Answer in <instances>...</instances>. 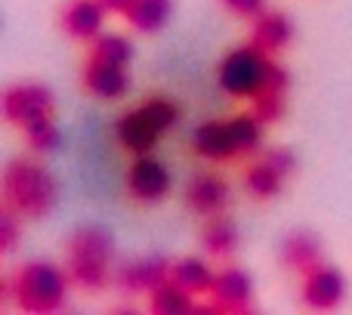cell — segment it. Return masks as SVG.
Wrapping results in <instances>:
<instances>
[{
	"instance_id": "obj_1",
	"label": "cell",
	"mask_w": 352,
	"mask_h": 315,
	"mask_svg": "<svg viewBox=\"0 0 352 315\" xmlns=\"http://www.w3.org/2000/svg\"><path fill=\"white\" fill-rule=\"evenodd\" d=\"M3 204L19 217H47L56 207V180L43 164L31 158H12L3 170Z\"/></svg>"
},
{
	"instance_id": "obj_2",
	"label": "cell",
	"mask_w": 352,
	"mask_h": 315,
	"mask_svg": "<svg viewBox=\"0 0 352 315\" xmlns=\"http://www.w3.org/2000/svg\"><path fill=\"white\" fill-rule=\"evenodd\" d=\"M65 279L59 266L47 260H31L16 279L3 281V300H12L25 312H56L65 303Z\"/></svg>"
},
{
	"instance_id": "obj_3",
	"label": "cell",
	"mask_w": 352,
	"mask_h": 315,
	"mask_svg": "<svg viewBox=\"0 0 352 315\" xmlns=\"http://www.w3.org/2000/svg\"><path fill=\"white\" fill-rule=\"evenodd\" d=\"M115 254V241L102 226H80L68 238L65 275L84 291H99L109 285V266Z\"/></svg>"
},
{
	"instance_id": "obj_4",
	"label": "cell",
	"mask_w": 352,
	"mask_h": 315,
	"mask_svg": "<svg viewBox=\"0 0 352 315\" xmlns=\"http://www.w3.org/2000/svg\"><path fill=\"white\" fill-rule=\"evenodd\" d=\"M266 68H269L266 53L256 50L254 43L241 50H232L226 56L223 68H219V84L232 96H256L263 80H266Z\"/></svg>"
},
{
	"instance_id": "obj_5",
	"label": "cell",
	"mask_w": 352,
	"mask_h": 315,
	"mask_svg": "<svg viewBox=\"0 0 352 315\" xmlns=\"http://www.w3.org/2000/svg\"><path fill=\"white\" fill-rule=\"evenodd\" d=\"M3 115L19 127L37 118H47L53 115V93L43 84H12L3 93Z\"/></svg>"
},
{
	"instance_id": "obj_6",
	"label": "cell",
	"mask_w": 352,
	"mask_h": 315,
	"mask_svg": "<svg viewBox=\"0 0 352 315\" xmlns=\"http://www.w3.org/2000/svg\"><path fill=\"white\" fill-rule=\"evenodd\" d=\"M213 306L207 312H235L244 315L254 309V287H250L248 272L241 269H223V272L213 279Z\"/></svg>"
},
{
	"instance_id": "obj_7",
	"label": "cell",
	"mask_w": 352,
	"mask_h": 315,
	"mask_svg": "<svg viewBox=\"0 0 352 315\" xmlns=\"http://www.w3.org/2000/svg\"><path fill=\"white\" fill-rule=\"evenodd\" d=\"M346 294V285H343V275L337 272L334 266H322L318 263L316 269L306 272V281H303V303L309 309H337Z\"/></svg>"
},
{
	"instance_id": "obj_8",
	"label": "cell",
	"mask_w": 352,
	"mask_h": 315,
	"mask_svg": "<svg viewBox=\"0 0 352 315\" xmlns=\"http://www.w3.org/2000/svg\"><path fill=\"white\" fill-rule=\"evenodd\" d=\"M105 12L109 10L102 6V0H65L59 10V25L68 37L87 41L102 31Z\"/></svg>"
},
{
	"instance_id": "obj_9",
	"label": "cell",
	"mask_w": 352,
	"mask_h": 315,
	"mask_svg": "<svg viewBox=\"0 0 352 315\" xmlns=\"http://www.w3.org/2000/svg\"><path fill=\"white\" fill-rule=\"evenodd\" d=\"M161 133H164V130L155 124V118L146 111V105L127 111V115L118 121V140L133 155H148L155 149V142L161 140Z\"/></svg>"
},
{
	"instance_id": "obj_10",
	"label": "cell",
	"mask_w": 352,
	"mask_h": 315,
	"mask_svg": "<svg viewBox=\"0 0 352 315\" xmlns=\"http://www.w3.org/2000/svg\"><path fill=\"white\" fill-rule=\"evenodd\" d=\"M170 263L164 257H140V260H130L118 269V281H121L124 291H155L158 285H164L170 279Z\"/></svg>"
},
{
	"instance_id": "obj_11",
	"label": "cell",
	"mask_w": 352,
	"mask_h": 315,
	"mask_svg": "<svg viewBox=\"0 0 352 315\" xmlns=\"http://www.w3.org/2000/svg\"><path fill=\"white\" fill-rule=\"evenodd\" d=\"M170 188V173L167 167L152 155L136 158V164L130 167V192L140 201H158Z\"/></svg>"
},
{
	"instance_id": "obj_12",
	"label": "cell",
	"mask_w": 352,
	"mask_h": 315,
	"mask_svg": "<svg viewBox=\"0 0 352 315\" xmlns=\"http://www.w3.org/2000/svg\"><path fill=\"white\" fill-rule=\"evenodd\" d=\"M291 37H294V25L281 10H263L260 16L254 19L250 43H254L256 50H263L266 56L285 50L287 43H291Z\"/></svg>"
},
{
	"instance_id": "obj_13",
	"label": "cell",
	"mask_w": 352,
	"mask_h": 315,
	"mask_svg": "<svg viewBox=\"0 0 352 315\" xmlns=\"http://www.w3.org/2000/svg\"><path fill=\"white\" fill-rule=\"evenodd\" d=\"M84 84L93 96L99 99H118L127 93L130 78H127V65H115V62H102V59H93L87 62L84 68Z\"/></svg>"
},
{
	"instance_id": "obj_14",
	"label": "cell",
	"mask_w": 352,
	"mask_h": 315,
	"mask_svg": "<svg viewBox=\"0 0 352 315\" xmlns=\"http://www.w3.org/2000/svg\"><path fill=\"white\" fill-rule=\"evenodd\" d=\"M186 201L195 213H204V217H213V213L223 210V204L229 201V188L219 176L213 173H198L186 188Z\"/></svg>"
},
{
	"instance_id": "obj_15",
	"label": "cell",
	"mask_w": 352,
	"mask_h": 315,
	"mask_svg": "<svg viewBox=\"0 0 352 315\" xmlns=\"http://www.w3.org/2000/svg\"><path fill=\"white\" fill-rule=\"evenodd\" d=\"M281 260H285V266L294 269V272H309V269H316L318 263H322V241H318V235H312V232H306V229L291 232V235L285 238V244H281Z\"/></svg>"
},
{
	"instance_id": "obj_16",
	"label": "cell",
	"mask_w": 352,
	"mask_h": 315,
	"mask_svg": "<svg viewBox=\"0 0 352 315\" xmlns=\"http://www.w3.org/2000/svg\"><path fill=\"white\" fill-rule=\"evenodd\" d=\"M192 146L198 155H204L207 161H226L238 152L235 136H232V127L223 121H207L195 130Z\"/></svg>"
},
{
	"instance_id": "obj_17",
	"label": "cell",
	"mask_w": 352,
	"mask_h": 315,
	"mask_svg": "<svg viewBox=\"0 0 352 315\" xmlns=\"http://www.w3.org/2000/svg\"><path fill=\"white\" fill-rule=\"evenodd\" d=\"M285 180L287 176L281 173L269 158H263V161H256L248 167V173H244V188H248L254 198L266 201V198H275V195L285 188Z\"/></svg>"
},
{
	"instance_id": "obj_18",
	"label": "cell",
	"mask_w": 352,
	"mask_h": 315,
	"mask_svg": "<svg viewBox=\"0 0 352 315\" xmlns=\"http://www.w3.org/2000/svg\"><path fill=\"white\" fill-rule=\"evenodd\" d=\"M170 12H173V0H133L124 16H127V22L133 25L136 31L152 34V31L164 28Z\"/></svg>"
},
{
	"instance_id": "obj_19",
	"label": "cell",
	"mask_w": 352,
	"mask_h": 315,
	"mask_svg": "<svg viewBox=\"0 0 352 315\" xmlns=\"http://www.w3.org/2000/svg\"><path fill=\"white\" fill-rule=\"evenodd\" d=\"M170 279L176 285H182L188 294H204L213 287V279L217 275L207 269L204 260H198V257H186V260H176L173 269H170Z\"/></svg>"
},
{
	"instance_id": "obj_20",
	"label": "cell",
	"mask_w": 352,
	"mask_h": 315,
	"mask_svg": "<svg viewBox=\"0 0 352 315\" xmlns=\"http://www.w3.org/2000/svg\"><path fill=\"white\" fill-rule=\"evenodd\" d=\"M201 244H204L207 254L213 257H229L238 248V229L232 219L226 217H213L210 223L201 229Z\"/></svg>"
},
{
	"instance_id": "obj_21",
	"label": "cell",
	"mask_w": 352,
	"mask_h": 315,
	"mask_svg": "<svg viewBox=\"0 0 352 315\" xmlns=\"http://www.w3.org/2000/svg\"><path fill=\"white\" fill-rule=\"evenodd\" d=\"M152 309L161 315H182L192 312V294L182 285H176L173 279H167L164 285H158L152 291Z\"/></svg>"
},
{
	"instance_id": "obj_22",
	"label": "cell",
	"mask_w": 352,
	"mask_h": 315,
	"mask_svg": "<svg viewBox=\"0 0 352 315\" xmlns=\"http://www.w3.org/2000/svg\"><path fill=\"white\" fill-rule=\"evenodd\" d=\"M90 56L102 62H115V65H127L133 59V43L124 34H99Z\"/></svg>"
},
{
	"instance_id": "obj_23",
	"label": "cell",
	"mask_w": 352,
	"mask_h": 315,
	"mask_svg": "<svg viewBox=\"0 0 352 315\" xmlns=\"http://www.w3.org/2000/svg\"><path fill=\"white\" fill-rule=\"evenodd\" d=\"M25 140H28V146L34 149V152H53L56 146H59V127L53 124V118H37V121L25 124Z\"/></svg>"
},
{
	"instance_id": "obj_24",
	"label": "cell",
	"mask_w": 352,
	"mask_h": 315,
	"mask_svg": "<svg viewBox=\"0 0 352 315\" xmlns=\"http://www.w3.org/2000/svg\"><path fill=\"white\" fill-rule=\"evenodd\" d=\"M260 124H263V121H260L256 115H238L235 121H229L238 152H254V149L260 146V136H263Z\"/></svg>"
},
{
	"instance_id": "obj_25",
	"label": "cell",
	"mask_w": 352,
	"mask_h": 315,
	"mask_svg": "<svg viewBox=\"0 0 352 315\" xmlns=\"http://www.w3.org/2000/svg\"><path fill=\"white\" fill-rule=\"evenodd\" d=\"M254 99H256L254 115L260 118L263 124H275V121H281V118H285V109H287V93L260 90Z\"/></svg>"
},
{
	"instance_id": "obj_26",
	"label": "cell",
	"mask_w": 352,
	"mask_h": 315,
	"mask_svg": "<svg viewBox=\"0 0 352 315\" xmlns=\"http://www.w3.org/2000/svg\"><path fill=\"white\" fill-rule=\"evenodd\" d=\"M142 105H146V111L155 118V124H158L161 130H170L173 124L179 121V109H176L173 99L155 96V99H148V102H142Z\"/></svg>"
},
{
	"instance_id": "obj_27",
	"label": "cell",
	"mask_w": 352,
	"mask_h": 315,
	"mask_svg": "<svg viewBox=\"0 0 352 315\" xmlns=\"http://www.w3.org/2000/svg\"><path fill=\"white\" fill-rule=\"evenodd\" d=\"M16 241H19V213L6 207V210L0 213V250L12 254Z\"/></svg>"
},
{
	"instance_id": "obj_28",
	"label": "cell",
	"mask_w": 352,
	"mask_h": 315,
	"mask_svg": "<svg viewBox=\"0 0 352 315\" xmlns=\"http://www.w3.org/2000/svg\"><path fill=\"white\" fill-rule=\"evenodd\" d=\"M232 16H241V19H256L266 6V0H219Z\"/></svg>"
},
{
	"instance_id": "obj_29",
	"label": "cell",
	"mask_w": 352,
	"mask_h": 315,
	"mask_svg": "<svg viewBox=\"0 0 352 315\" xmlns=\"http://www.w3.org/2000/svg\"><path fill=\"white\" fill-rule=\"evenodd\" d=\"M266 158H269V161H272L285 176H291L294 170H297V158H294V152H287V149H269Z\"/></svg>"
},
{
	"instance_id": "obj_30",
	"label": "cell",
	"mask_w": 352,
	"mask_h": 315,
	"mask_svg": "<svg viewBox=\"0 0 352 315\" xmlns=\"http://www.w3.org/2000/svg\"><path fill=\"white\" fill-rule=\"evenodd\" d=\"M130 3H133V0H102V6L111 10V12H127Z\"/></svg>"
}]
</instances>
